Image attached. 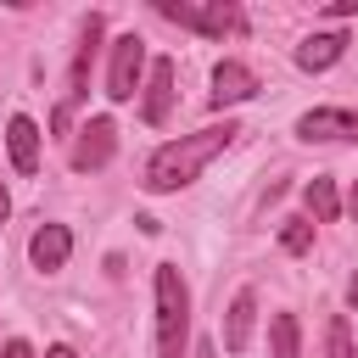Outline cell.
<instances>
[{
    "mask_svg": "<svg viewBox=\"0 0 358 358\" xmlns=\"http://www.w3.org/2000/svg\"><path fill=\"white\" fill-rule=\"evenodd\" d=\"M235 123L224 117V123H207V129H196V134H179V140H168V145H157L151 151V162H145V190L151 196H168V190H185L213 157H224L229 145H235Z\"/></svg>",
    "mask_w": 358,
    "mask_h": 358,
    "instance_id": "obj_1",
    "label": "cell"
},
{
    "mask_svg": "<svg viewBox=\"0 0 358 358\" xmlns=\"http://www.w3.org/2000/svg\"><path fill=\"white\" fill-rule=\"evenodd\" d=\"M151 291H157V358H185V341H190V285H185L179 263H157Z\"/></svg>",
    "mask_w": 358,
    "mask_h": 358,
    "instance_id": "obj_2",
    "label": "cell"
},
{
    "mask_svg": "<svg viewBox=\"0 0 358 358\" xmlns=\"http://www.w3.org/2000/svg\"><path fill=\"white\" fill-rule=\"evenodd\" d=\"M101 34H106V22L90 17L84 34H78V50H73V67H67V90H62V101H56V112H50V134H67L73 117H78V106H84V95H90V67H95Z\"/></svg>",
    "mask_w": 358,
    "mask_h": 358,
    "instance_id": "obj_3",
    "label": "cell"
},
{
    "mask_svg": "<svg viewBox=\"0 0 358 358\" xmlns=\"http://www.w3.org/2000/svg\"><path fill=\"white\" fill-rule=\"evenodd\" d=\"M157 17H168V22H179V28H190V34H207V39H224V34H241V28H246V11H241V6H224V0H213V6L157 0Z\"/></svg>",
    "mask_w": 358,
    "mask_h": 358,
    "instance_id": "obj_4",
    "label": "cell"
},
{
    "mask_svg": "<svg viewBox=\"0 0 358 358\" xmlns=\"http://www.w3.org/2000/svg\"><path fill=\"white\" fill-rule=\"evenodd\" d=\"M145 78V39L140 34H117L112 39V62H106V95L112 101H134Z\"/></svg>",
    "mask_w": 358,
    "mask_h": 358,
    "instance_id": "obj_5",
    "label": "cell"
},
{
    "mask_svg": "<svg viewBox=\"0 0 358 358\" xmlns=\"http://www.w3.org/2000/svg\"><path fill=\"white\" fill-rule=\"evenodd\" d=\"M112 151H117V123H112V117H90V123L73 134L67 162H73V173H95V168L112 162Z\"/></svg>",
    "mask_w": 358,
    "mask_h": 358,
    "instance_id": "obj_6",
    "label": "cell"
},
{
    "mask_svg": "<svg viewBox=\"0 0 358 358\" xmlns=\"http://www.w3.org/2000/svg\"><path fill=\"white\" fill-rule=\"evenodd\" d=\"M296 140H308V145L358 140V112H347V106H313V112L296 117Z\"/></svg>",
    "mask_w": 358,
    "mask_h": 358,
    "instance_id": "obj_7",
    "label": "cell"
},
{
    "mask_svg": "<svg viewBox=\"0 0 358 358\" xmlns=\"http://www.w3.org/2000/svg\"><path fill=\"white\" fill-rule=\"evenodd\" d=\"M168 112H173V56H157L145 62V78H140V117L168 123Z\"/></svg>",
    "mask_w": 358,
    "mask_h": 358,
    "instance_id": "obj_8",
    "label": "cell"
},
{
    "mask_svg": "<svg viewBox=\"0 0 358 358\" xmlns=\"http://www.w3.org/2000/svg\"><path fill=\"white\" fill-rule=\"evenodd\" d=\"M257 90H263V84H257V73H252L246 62H229V56H224V62L213 67V90H207V101L224 112V106H241V101H252Z\"/></svg>",
    "mask_w": 358,
    "mask_h": 358,
    "instance_id": "obj_9",
    "label": "cell"
},
{
    "mask_svg": "<svg viewBox=\"0 0 358 358\" xmlns=\"http://www.w3.org/2000/svg\"><path fill=\"white\" fill-rule=\"evenodd\" d=\"M28 257H34L39 274H56V268L73 257V229H67V224H39V229L28 235Z\"/></svg>",
    "mask_w": 358,
    "mask_h": 358,
    "instance_id": "obj_10",
    "label": "cell"
},
{
    "mask_svg": "<svg viewBox=\"0 0 358 358\" xmlns=\"http://www.w3.org/2000/svg\"><path fill=\"white\" fill-rule=\"evenodd\" d=\"M341 56H347V34H341V28L308 34V39L296 45V67H302V73H324V67H336Z\"/></svg>",
    "mask_w": 358,
    "mask_h": 358,
    "instance_id": "obj_11",
    "label": "cell"
},
{
    "mask_svg": "<svg viewBox=\"0 0 358 358\" xmlns=\"http://www.w3.org/2000/svg\"><path fill=\"white\" fill-rule=\"evenodd\" d=\"M6 151H11V168L17 173H39V123L17 112L6 123Z\"/></svg>",
    "mask_w": 358,
    "mask_h": 358,
    "instance_id": "obj_12",
    "label": "cell"
},
{
    "mask_svg": "<svg viewBox=\"0 0 358 358\" xmlns=\"http://www.w3.org/2000/svg\"><path fill=\"white\" fill-rule=\"evenodd\" d=\"M252 319H257V296H252V291H235V302H229V313H224V352H246Z\"/></svg>",
    "mask_w": 358,
    "mask_h": 358,
    "instance_id": "obj_13",
    "label": "cell"
},
{
    "mask_svg": "<svg viewBox=\"0 0 358 358\" xmlns=\"http://www.w3.org/2000/svg\"><path fill=\"white\" fill-rule=\"evenodd\" d=\"M302 201H308L313 224H336V218H341V196H336V179H324V173H313V179L302 185Z\"/></svg>",
    "mask_w": 358,
    "mask_h": 358,
    "instance_id": "obj_14",
    "label": "cell"
},
{
    "mask_svg": "<svg viewBox=\"0 0 358 358\" xmlns=\"http://www.w3.org/2000/svg\"><path fill=\"white\" fill-rule=\"evenodd\" d=\"M268 358H302L296 313H274V319H268Z\"/></svg>",
    "mask_w": 358,
    "mask_h": 358,
    "instance_id": "obj_15",
    "label": "cell"
},
{
    "mask_svg": "<svg viewBox=\"0 0 358 358\" xmlns=\"http://www.w3.org/2000/svg\"><path fill=\"white\" fill-rule=\"evenodd\" d=\"M280 246H285L291 257L313 252V224H308V218H285V229H280Z\"/></svg>",
    "mask_w": 358,
    "mask_h": 358,
    "instance_id": "obj_16",
    "label": "cell"
},
{
    "mask_svg": "<svg viewBox=\"0 0 358 358\" xmlns=\"http://www.w3.org/2000/svg\"><path fill=\"white\" fill-rule=\"evenodd\" d=\"M324 358H358V352H352V330H347L341 313L324 324Z\"/></svg>",
    "mask_w": 358,
    "mask_h": 358,
    "instance_id": "obj_17",
    "label": "cell"
},
{
    "mask_svg": "<svg viewBox=\"0 0 358 358\" xmlns=\"http://www.w3.org/2000/svg\"><path fill=\"white\" fill-rule=\"evenodd\" d=\"M0 358H34V347H28V341H22V336H11V341H6V347H0Z\"/></svg>",
    "mask_w": 358,
    "mask_h": 358,
    "instance_id": "obj_18",
    "label": "cell"
},
{
    "mask_svg": "<svg viewBox=\"0 0 358 358\" xmlns=\"http://www.w3.org/2000/svg\"><path fill=\"white\" fill-rule=\"evenodd\" d=\"M330 17H358V0H330Z\"/></svg>",
    "mask_w": 358,
    "mask_h": 358,
    "instance_id": "obj_19",
    "label": "cell"
},
{
    "mask_svg": "<svg viewBox=\"0 0 358 358\" xmlns=\"http://www.w3.org/2000/svg\"><path fill=\"white\" fill-rule=\"evenodd\" d=\"M190 358H218V347H213V341H196V352H190Z\"/></svg>",
    "mask_w": 358,
    "mask_h": 358,
    "instance_id": "obj_20",
    "label": "cell"
},
{
    "mask_svg": "<svg viewBox=\"0 0 358 358\" xmlns=\"http://www.w3.org/2000/svg\"><path fill=\"white\" fill-rule=\"evenodd\" d=\"M347 213L358 218V179H352V190H347Z\"/></svg>",
    "mask_w": 358,
    "mask_h": 358,
    "instance_id": "obj_21",
    "label": "cell"
},
{
    "mask_svg": "<svg viewBox=\"0 0 358 358\" xmlns=\"http://www.w3.org/2000/svg\"><path fill=\"white\" fill-rule=\"evenodd\" d=\"M11 218V196H6V185H0V224Z\"/></svg>",
    "mask_w": 358,
    "mask_h": 358,
    "instance_id": "obj_22",
    "label": "cell"
},
{
    "mask_svg": "<svg viewBox=\"0 0 358 358\" xmlns=\"http://www.w3.org/2000/svg\"><path fill=\"white\" fill-rule=\"evenodd\" d=\"M347 302H352V308H358V274H352V280H347Z\"/></svg>",
    "mask_w": 358,
    "mask_h": 358,
    "instance_id": "obj_23",
    "label": "cell"
},
{
    "mask_svg": "<svg viewBox=\"0 0 358 358\" xmlns=\"http://www.w3.org/2000/svg\"><path fill=\"white\" fill-rule=\"evenodd\" d=\"M45 358H78V352H73V347H50Z\"/></svg>",
    "mask_w": 358,
    "mask_h": 358,
    "instance_id": "obj_24",
    "label": "cell"
}]
</instances>
